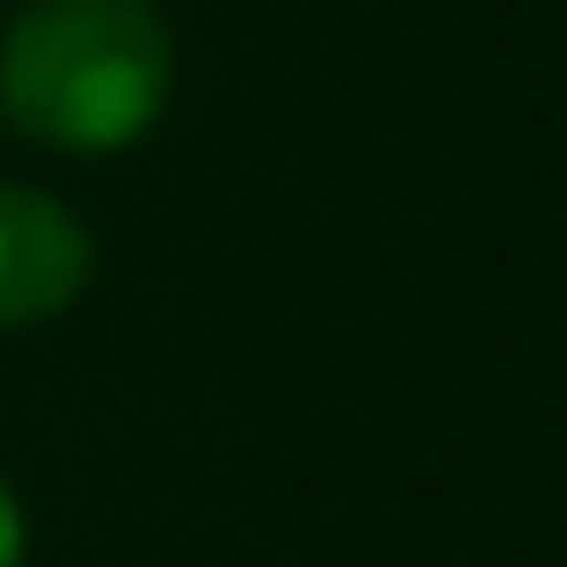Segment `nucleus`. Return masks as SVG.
I'll list each match as a JSON object with an SVG mask.
<instances>
[{
  "label": "nucleus",
  "mask_w": 567,
  "mask_h": 567,
  "mask_svg": "<svg viewBox=\"0 0 567 567\" xmlns=\"http://www.w3.org/2000/svg\"><path fill=\"white\" fill-rule=\"evenodd\" d=\"M167 74V28L147 0H34L0 41V107L68 154L141 141Z\"/></svg>",
  "instance_id": "obj_1"
},
{
  "label": "nucleus",
  "mask_w": 567,
  "mask_h": 567,
  "mask_svg": "<svg viewBox=\"0 0 567 567\" xmlns=\"http://www.w3.org/2000/svg\"><path fill=\"white\" fill-rule=\"evenodd\" d=\"M87 227L34 187H0V328H34L87 288Z\"/></svg>",
  "instance_id": "obj_2"
},
{
  "label": "nucleus",
  "mask_w": 567,
  "mask_h": 567,
  "mask_svg": "<svg viewBox=\"0 0 567 567\" xmlns=\"http://www.w3.org/2000/svg\"><path fill=\"white\" fill-rule=\"evenodd\" d=\"M21 554H28V514H21L14 487L0 481V567H21Z\"/></svg>",
  "instance_id": "obj_3"
}]
</instances>
